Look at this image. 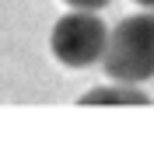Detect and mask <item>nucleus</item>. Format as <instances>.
<instances>
[{
  "label": "nucleus",
  "mask_w": 154,
  "mask_h": 157,
  "mask_svg": "<svg viewBox=\"0 0 154 157\" xmlns=\"http://www.w3.org/2000/svg\"><path fill=\"white\" fill-rule=\"evenodd\" d=\"M105 73L119 84H144L154 77V11L130 14L109 32L102 52Z\"/></svg>",
  "instance_id": "nucleus-1"
},
{
  "label": "nucleus",
  "mask_w": 154,
  "mask_h": 157,
  "mask_svg": "<svg viewBox=\"0 0 154 157\" xmlns=\"http://www.w3.org/2000/svg\"><path fill=\"white\" fill-rule=\"evenodd\" d=\"M105 39H109V28L95 11H74L56 21V28L49 35V49L63 67L81 70L102 59Z\"/></svg>",
  "instance_id": "nucleus-2"
},
{
  "label": "nucleus",
  "mask_w": 154,
  "mask_h": 157,
  "mask_svg": "<svg viewBox=\"0 0 154 157\" xmlns=\"http://www.w3.org/2000/svg\"><path fill=\"white\" fill-rule=\"evenodd\" d=\"M81 105H151V98L140 91V84H109V87H91L81 94Z\"/></svg>",
  "instance_id": "nucleus-3"
},
{
  "label": "nucleus",
  "mask_w": 154,
  "mask_h": 157,
  "mask_svg": "<svg viewBox=\"0 0 154 157\" xmlns=\"http://www.w3.org/2000/svg\"><path fill=\"white\" fill-rule=\"evenodd\" d=\"M70 7H77V11H98V7H105L109 0H67Z\"/></svg>",
  "instance_id": "nucleus-4"
},
{
  "label": "nucleus",
  "mask_w": 154,
  "mask_h": 157,
  "mask_svg": "<svg viewBox=\"0 0 154 157\" xmlns=\"http://www.w3.org/2000/svg\"><path fill=\"white\" fill-rule=\"evenodd\" d=\"M137 4H144L147 11H154V0H137Z\"/></svg>",
  "instance_id": "nucleus-5"
}]
</instances>
